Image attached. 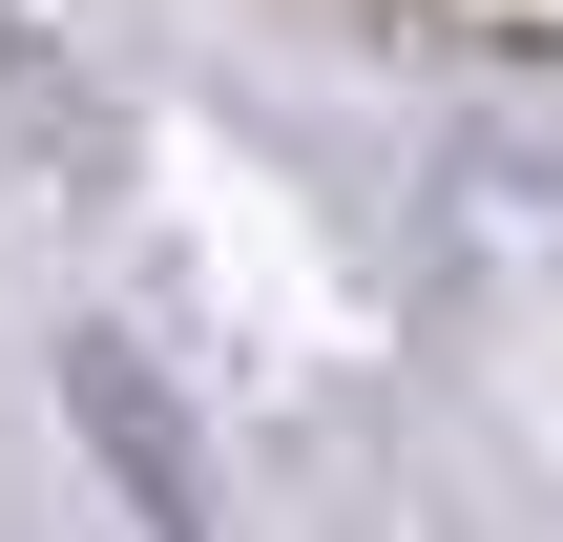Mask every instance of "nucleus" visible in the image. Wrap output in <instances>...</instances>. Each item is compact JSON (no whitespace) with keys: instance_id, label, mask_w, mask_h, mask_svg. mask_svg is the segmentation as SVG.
I'll list each match as a JSON object with an SVG mask.
<instances>
[{"instance_id":"obj_1","label":"nucleus","mask_w":563,"mask_h":542,"mask_svg":"<svg viewBox=\"0 0 563 542\" xmlns=\"http://www.w3.org/2000/svg\"><path fill=\"white\" fill-rule=\"evenodd\" d=\"M84 439H104V480L146 501V542H209V501H188V439H167V397H146L125 355H84Z\"/></svg>"}]
</instances>
